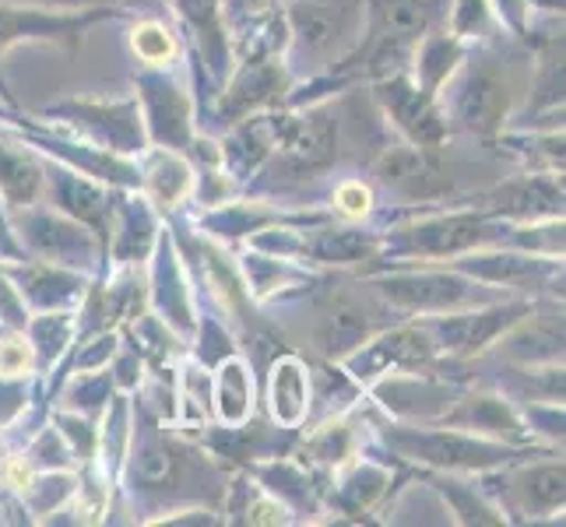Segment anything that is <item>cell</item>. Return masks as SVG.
<instances>
[{
	"mask_svg": "<svg viewBox=\"0 0 566 527\" xmlns=\"http://www.w3.org/2000/svg\"><path fill=\"white\" fill-rule=\"evenodd\" d=\"M528 493H535V503L553 506L563 499V467H538L528 475Z\"/></svg>",
	"mask_w": 566,
	"mask_h": 527,
	"instance_id": "8fae6325",
	"label": "cell"
},
{
	"mask_svg": "<svg viewBox=\"0 0 566 527\" xmlns=\"http://www.w3.org/2000/svg\"><path fill=\"white\" fill-rule=\"evenodd\" d=\"M279 88V74L271 67H253L250 74H243V82L232 88V95L226 99L229 113H247L250 106H258L264 99H271Z\"/></svg>",
	"mask_w": 566,
	"mask_h": 527,
	"instance_id": "52a82bcc",
	"label": "cell"
},
{
	"mask_svg": "<svg viewBox=\"0 0 566 527\" xmlns=\"http://www.w3.org/2000/svg\"><path fill=\"white\" fill-rule=\"evenodd\" d=\"M380 180L387 187L408 193V198H433V193H443L451 187L443 166L437 162V155L426 148L387 151L380 159Z\"/></svg>",
	"mask_w": 566,
	"mask_h": 527,
	"instance_id": "6da1fadb",
	"label": "cell"
},
{
	"mask_svg": "<svg viewBox=\"0 0 566 527\" xmlns=\"http://www.w3.org/2000/svg\"><path fill=\"white\" fill-rule=\"evenodd\" d=\"M405 95L398 99V106H395V113H398V120L405 124V130L412 134V138L419 141V145H429V141H437L440 138V124H437V113L429 109L416 92H408V88H401Z\"/></svg>",
	"mask_w": 566,
	"mask_h": 527,
	"instance_id": "8992f818",
	"label": "cell"
},
{
	"mask_svg": "<svg viewBox=\"0 0 566 527\" xmlns=\"http://www.w3.org/2000/svg\"><path fill=\"white\" fill-rule=\"evenodd\" d=\"M292 22H296V32L310 50H327L342 32V11L306 4V8H296Z\"/></svg>",
	"mask_w": 566,
	"mask_h": 527,
	"instance_id": "277c9868",
	"label": "cell"
},
{
	"mask_svg": "<svg viewBox=\"0 0 566 527\" xmlns=\"http://www.w3.org/2000/svg\"><path fill=\"white\" fill-rule=\"evenodd\" d=\"M134 50H138V56H145L148 64H163L166 56H172V39L159 25H142L134 32Z\"/></svg>",
	"mask_w": 566,
	"mask_h": 527,
	"instance_id": "9c48e42d",
	"label": "cell"
},
{
	"mask_svg": "<svg viewBox=\"0 0 566 527\" xmlns=\"http://www.w3.org/2000/svg\"><path fill=\"white\" fill-rule=\"evenodd\" d=\"M53 29H67V22H43V18H35V14H18V11L0 8V46L22 32H53Z\"/></svg>",
	"mask_w": 566,
	"mask_h": 527,
	"instance_id": "30bf717a",
	"label": "cell"
},
{
	"mask_svg": "<svg viewBox=\"0 0 566 527\" xmlns=\"http://www.w3.org/2000/svg\"><path fill=\"white\" fill-rule=\"evenodd\" d=\"M482 236V225L475 219H451V222H440V225H429V229H419L416 243L422 250H461V246H472L475 240Z\"/></svg>",
	"mask_w": 566,
	"mask_h": 527,
	"instance_id": "5b68a950",
	"label": "cell"
},
{
	"mask_svg": "<svg viewBox=\"0 0 566 527\" xmlns=\"http://www.w3.org/2000/svg\"><path fill=\"white\" fill-rule=\"evenodd\" d=\"M0 366H4V369L25 366V351L22 348H4V351H0Z\"/></svg>",
	"mask_w": 566,
	"mask_h": 527,
	"instance_id": "5bb4252c",
	"label": "cell"
},
{
	"mask_svg": "<svg viewBox=\"0 0 566 527\" xmlns=\"http://www.w3.org/2000/svg\"><path fill=\"white\" fill-rule=\"evenodd\" d=\"M338 204H342L345 211H353V214H363V211L369 208V193H366L363 187H356V183H348V187L338 190Z\"/></svg>",
	"mask_w": 566,
	"mask_h": 527,
	"instance_id": "7c38bea8",
	"label": "cell"
},
{
	"mask_svg": "<svg viewBox=\"0 0 566 527\" xmlns=\"http://www.w3.org/2000/svg\"><path fill=\"white\" fill-rule=\"evenodd\" d=\"M506 103H511V95H506L503 74L496 67H482L479 74H472V82L461 95V120L472 130H496Z\"/></svg>",
	"mask_w": 566,
	"mask_h": 527,
	"instance_id": "7a4b0ae2",
	"label": "cell"
},
{
	"mask_svg": "<svg viewBox=\"0 0 566 527\" xmlns=\"http://www.w3.org/2000/svg\"><path fill=\"white\" fill-rule=\"evenodd\" d=\"M214 4H219V0H180L184 14L190 18V22H198V25H208L211 22V18H214Z\"/></svg>",
	"mask_w": 566,
	"mask_h": 527,
	"instance_id": "4fadbf2b",
	"label": "cell"
},
{
	"mask_svg": "<svg viewBox=\"0 0 566 527\" xmlns=\"http://www.w3.org/2000/svg\"><path fill=\"white\" fill-rule=\"evenodd\" d=\"M335 159V120L310 116L285 134V162L296 169H324Z\"/></svg>",
	"mask_w": 566,
	"mask_h": 527,
	"instance_id": "3957f363",
	"label": "cell"
},
{
	"mask_svg": "<svg viewBox=\"0 0 566 527\" xmlns=\"http://www.w3.org/2000/svg\"><path fill=\"white\" fill-rule=\"evenodd\" d=\"M429 11L419 0H384L380 8V22L390 32V39H412L426 29Z\"/></svg>",
	"mask_w": 566,
	"mask_h": 527,
	"instance_id": "ba28073f",
	"label": "cell"
}]
</instances>
